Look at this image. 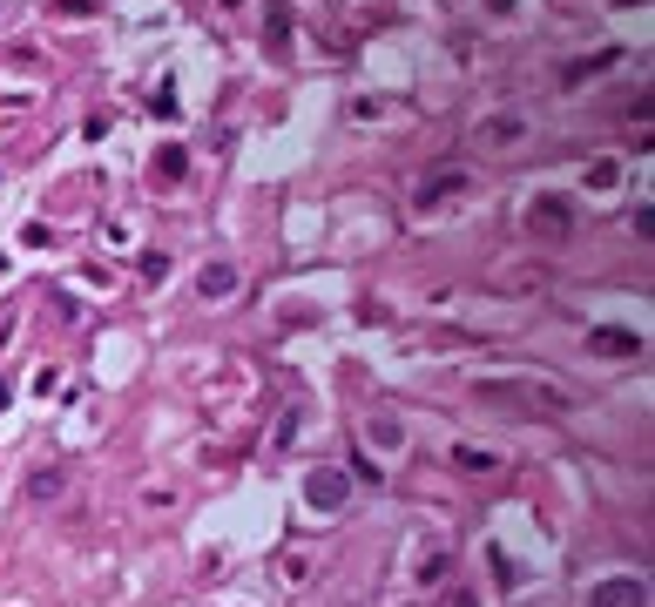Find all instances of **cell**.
I'll list each match as a JSON object with an SVG mask.
<instances>
[{
	"label": "cell",
	"mask_w": 655,
	"mask_h": 607,
	"mask_svg": "<svg viewBox=\"0 0 655 607\" xmlns=\"http://www.w3.org/2000/svg\"><path fill=\"white\" fill-rule=\"evenodd\" d=\"M520 136H527V121H520V115H487L480 129H473V149H514Z\"/></svg>",
	"instance_id": "6da1fadb"
},
{
	"label": "cell",
	"mask_w": 655,
	"mask_h": 607,
	"mask_svg": "<svg viewBox=\"0 0 655 607\" xmlns=\"http://www.w3.org/2000/svg\"><path fill=\"white\" fill-rule=\"evenodd\" d=\"M459 189H466V169L446 162V169H432V182H419V196H412V203H419V210H440V203L459 196Z\"/></svg>",
	"instance_id": "7a4b0ae2"
},
{
	"label": "cell",
	"mask_w": 655,
	"mask_h": 607,
	"mask_svg": "<svg viewBox=\"0 0 655 607\" xmlns=\"http://www.w3.org/2000/svg\"><path fill=\"white\" fill-rule=\"evenodd\" d=\"M264 47H271V54H284V47H290V7H284V0L264 14Z\"/></svg>",
	"instance_id": "3957f363"
},
{
	"label": "cell",
	"mask_w": 655,
	"mask_h": 607,
	"mask_svg": "<svg viewBox=\"0 0 655 607\" xmlns=\"http://www.w3.org/2000/svg\"><path fill=\"white\" fill-rule=\"evenodd\" d=\"M567 216H575V210H567L561 196H541V203H527V223H541V229H567Z\"/></svg>",
	"instance_id": "277c9868"
},
{
	"label": "cell",
	"mask_w": 655,
	"mask_h": 607,
	"mask_svg": "<svg viewBox=\"0 0 655 607\" xmlns=\"http://www.w3.org/2000/svg\"><path fill=\"white\" fill-rule=\"evenodd\" d=\"M628 601H642V587H635V580H609V587L594 594V607H628Z\"/></svg>",
	"instance_id": "5b68a950"
},
{
	"label": "cell",
	"mask_w": 655,
	"mask_h": 607,
	"mask_svg": "<svg viewBox=\"0 0 655 607\" xmlns=\"http://www.w3.org/2000/svg\"><path fill=\"white\" fill-rule=\"evenodd\" d=\"M609 61H615V47H601V54H588V61H575V68H567V88H575V81H588V75H601V68H609Z\"/></svg>",
	"instance_id": "8992f818"
},
{
	"label": "cell",
	"mask_w": 655,
	"mask_h": 607,
	"mask_svg": "<svg viewBox=\"0 0 655 607\" xmlns=\"http://www.w3.org/2000/svg\"><path fill=\"white\" fill-rule=\"evenodd\" d=\"M311 493H318L311 506H318V513H332V506H338V493H345V479H338V472H318V486H311Z\"/></svg>",
	"instance_id": "52a82bcc"
},
{
	"label": "cell",
	"mask_w": 655,
	"mask_h": 607,
	"mask_svg": "<svg viewBox=\"0 0 655 607\" xmlns=\"http://www.w3.org/2000/svg\"><path fill=\"white\" fill-rule=\"evenodd\" d=\"M230 284H237V270H230V263H216V270L203 277V297H230Z\"/></svg>",
	"instance_id": "ba28073f"
},
{
	"label": "cell",
	"mask_w": 655,
	"mask_h": 607,
	"mask_svg": "<svg viewBox=\"0 0 655 607\" xmlns=\"http://www.w3.org/2000/svg\"><path fill=\"white\" fill-rule=\"evenodd\" d=\"M155 169H163V176H183L189 155H183V149H163V155H155Z\"/></svg>",
	"instance_id": "9c48e42d"
},
{
	"label": "cell",
	"mask_w": 655,
	"mask_h": 607,
	"mask_svg": "<svg viewBox=\"0 0 655 607\" xmlns=\"http://www.w3.org/2000/svg\"><path fill=\"white\" fill-rule=\"evenodd\" d=\"M594 345H601V351H615V358H622V351H635V337H628V331H601V337H594Z\"/></svg>",
	"instance_id": "30bf717a"
},
{
	"label": "cell",
	"mask_w": 655,
	"mask_h": 607,
	"mask_svg": "<svg viewBox=\"0 0 655 607\" xmlns=\"http://www.w3.org/2000/svg\"><path fill=\"white\" fill-rule=\"evenodd\" d=\"M615 176H622V162H594V169H588V182H594V189H609Z\"/></svg>",
	"instance_id": "8fae6325"
},
{
	"label": "cell",
	"mask_w": 655,
	"mask_h": 607,
	"mask_svg": "<svg viewBox=\"0 0 655 607\" xmlns=\"http://www.w3.org/2000/svg\"><path fill=\"white\" fill-rule=\"evenodd\" d=\"M507 7H514V0H487V14H507Z\"/></svg>",
	"instance_id": "7c38bea8"
}]
</instances>
